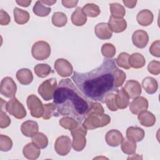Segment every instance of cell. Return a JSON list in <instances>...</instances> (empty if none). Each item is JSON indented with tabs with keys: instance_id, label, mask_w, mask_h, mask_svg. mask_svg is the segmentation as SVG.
I'll return each instance as SVG.
<instances>
[{
	"instance_id": "1",
	"label": "cell",
	"mask_w": 160,
	"mask_h": 160,
	"mask_svg": "<svg viewBox=\"0 0 160 160\" xmlns=\"http://www.w3.org/2000/svg\"><path fill=\"white\" fill-rule=\"evenodd\" d=\"M117 69L114 59L106 58L99 67L89 72L74 71L71 78L86 98L104 103L105 96L118 89L116 86Z\"/></svg>"
},
{
	"instance_id": "2",
	"label": "cell",
	"mask_w": 160,
	"mask_h": 160,
	"mask_svg": "<svg viewBox=\"0 0 160 160\" xmlns=\"http://www.w3.org/2000/svg\"><path fill=\"white\" fill-rule=\"evenodd\" d=\"M53 102L56 106L58 116H69L80 124L86 118L93 104L69 78L59 81L54 94Z\"/></svg>"
},
{
	"instance_id": "3",
	"label": "cell",
	"mask_w": 160,
	"mask_h": 160,
	"mask_svg": "<svg viewBox=\"0 0 160 160\" xmlns=\"http://www.w3.org/2000/svg\"><path fill=\"white\" fill-rule=\"evenodd\" d=\"M110 122L111 118L108 114L89 112L82 124L87 129H94L106 126Z\"/></svg>"
},
{
	"instance_id": "4",
	"label": "cell",
	"mask_w": 160,
	"mask_h": 160,
	"mask_svg": "<svg viewBox=\"0 0 160 160\" xmlns=\"http://www.w3.org/2000/svg\"><path fill=\"white\" fill-rule=\"evenodd\" d=\"M72 136V147L76 151H81L84 149L86 144V135L87 134V129L82 125H79L74 129L71 131Z\"/></svg>"
},
{
	"instance_id": "5",
	"label": "cell",
	"mask_w": 160,
	"mask_h": 160,
	"mask_svg": "<svg viewBox=\"0 0 160 160\" xmlns=\"http://www.w3.org/2000/svg\"><path fill=\"white\" fill-rule=\"evenodd\" d=\"M31 53L34 59L39 61L45 60L51 54L50 45L44 41H37L32 46Z\"/></svg>"
},
{
	"instance_id": "6",
	"label": "cell",
	"mask_w": 160,
	"mask_h": 160,
	"mask_svg": "<svg viewBox=\"0 0 160 160\" xmlns=\"http://www.w3.org/2000/svg\"><path fill=\"white\" fill-rule=\"evenodd\" d=\"M58 87L56 79L50 78L44 81L38 88V93L45 101L51 100Z\"/></svg>"
},
{
	"instance_id": "7",
	"label": "cell",
	"mask_w": 160,
	"mask_h": 160,
	"mask_svg": "<svg viewBox=\"0 0 160 160\" xmlns=\"http://www.w3.org/2000/svg\"><path fill=\"white\" fill-rule=\"evenodd\" d=\"M6 110L11 115H12L19 119L25 118L27 114L26 111L22 104L14 97L6 103Z\"/></svg>"
},
{
	"instance_id": "8",
	"label": "cell",
	"mask_w": 160,
	"mask_h": 160,
	"mask_svg": "<svg viewBox=\"0 0 160 160\" xmlns=\"http://www.w3.org/2000/svg\"><path fill=\"white\" fill-rule=\"evenodd\" d=\"M27 106L30 110L32 117L39 118L42 116L44 113V104L38 96L34 94L29 95L27 98Z\"/></svg>"
},
{
	"instance_id": "9",
	"label": "cell",
	"mask_w": 160,
	"mask_h": 160,
	"mask_svg": "<svg viewBox=\"0 0 160 160\" xmlns=\"http://www.w3.org/2000/svg\"><path fill=\"white\" fill-rule=\"evenodd\" d=\"M17 90V86L12 78L10 77L4 78L0 85V92L4 96L10 98H14Z\"/></svg>"
},
{
	"instance_id": "10",
	"label": "cell",
	"mask_w": 160,
	"mask_h": 160,
	"mask_svg": "<svg viewBox=\"0 0 160 160\" xmlns=\"http://www.w3.org/2000/svg\"><path fill=\"white\" fill-rule=\"evenodd\" d=\"M72 146L71 140L67 136H61L58 137L54 144L56 152L60 156H66L71 151Z\"/></svg>"
},
{
	"instance_id": "11",
	"label": "cell",
	"mask_w": 160,
	"mask_h": 160,
	"mask_svg": "<svg viewBox=\"0 0 160 160\" xmlns=\"http://www.w3.org/2000/svg\"><path fill=\"white\" fill-rule=\"evenodd\" d=\"M54 69L57 73L62 78L71 76L73 71L71 64L68 60L63 58L58 59L55 61Z\"/></svg>"
},
{
	"instance_id": "12",
	"label": "cell",
	"mask_w": 160,
	"mask_h": 160,
	"mask_svg": "<svg viewBox=\"0 0 160 160\" xmlns=\"http://www.w3.org/2000/svg\"><path fill=\"white\" fill-rule=\"evenodd\" d=\"M129 104V110L134 114H139L148 108V101L146 98L139 96L132 100Z\"/></svg>"
},
{
	"instance_id": "13",
	"label": "cell",
	"mask_w": 160,
	"mask_h": 160,
	"mask_svg": "<svg viewBox=\"0 0 160 160\" xmlns=\"http://www.w3.org/2000/svg\"><path fill=\"white\" fill-rule=\"evenodd\" d=\"M123 88L131 99H134L140 96L142 92L140 83L135 80L127 81Z\"/></svg>"
},
{
	"instance_id": "14",
	"label": "cell",
	"mask_w": 160,
	"mask_h": 160,
	"mask_svg": "<svg viewBox=\"0 0 160 160\" xmlns=\"http://www.w3.org/2000/svg\"><path fill=\"white\" fill-rule=\"evenodd\" d=\"M132 41L135 46L142 49L145 48L148 44L149 36L145 31L138 29L133 32L132 35Z\"/></svg>"
},
{
	"instance_id": "15",
	"label": "cell",
	"mask_w": 160,
	"mask_h": 160,
	"mask_svg": "<svg viewBox=\"0 0 160 160\" xmlns=\"http://www.w3.org/2000/svg\"><path fill=\"white\" fill-rule=\"evenodd\" d=\"M124 139L122 133L117 129H111L109 131L106 136L105 140L107 144L111 147H117L121 144Z\"/></svg>"
},
{
	"instance_id": "16",
	"label": "cell",
	"mask_w": 160,
	"mask_h": 160,
	"mask_svg": "<svg viewBox=\"0 0 160 160\" xmlns=\"http://www.w3.org/2000/svg\"><path fill=\"white\" fill-rule=\"evenodd\" d=\"M39 126L37 122L28 120L24 121L21 126V131L22 134L26 137H32L38 132Z\"/></svg>"
},
{
	"instance_id": "17",
	"label": "cell",
	"mask_w": 160,
	"mask_h": 160,
	"mask_svg": "<svg viewBox=\"0 0 160 160\" xmlns=\"http://www.w3.org/2000/svg\"><path fill=\"white\" fill-rule=\"evenodd\" d=\"M96 36L100 39H109L112 36V31L106 22H100L94 28Z\"/></svg>"
},
{
	"instance_id": "18",
	"label": "cell",
	"mask_w": 160,
	"mask_h": 160,
	"mask_svg": "<svg viewBox=\"0 0 160 160\" xmlns=\"http://www.w3.org/2000/svg\"><path fill=\"white\" fill-rule=\"evenodd\" d=\"M108 25L111 30L116 33L123 32L127 28V22L123 18H118L110 16Z\"/></svg>"
},
{
	"instance_id": "19",
	"label": "cell",
	"mask_w": 160,
	"mask_h": 160,
	"mask_svg": "<svg viewBox=\"0 0 160 160\" xmlns=\"http://www.w3.org/2000/svg\"><path fill=\"white\" fill-rule=\"evenodd\" d=\"M116 94V104L118 109L126 108L129 104V97L123 88L117 90Z\"/></svg>"
},
{
	"instance_id": "20",
	"label": "cell",
	"mask_w": 160,
	"mask_h": 160,
	"mask_svg": "<svg viewBox=\"0 0 160 160\" xmlns=\"http://www.w3.org/2000/svg\"><path fill=\"white\" fill-rule=\"evenodd\" d=\"M144 131L139 127L130 126L126 130V138L134 141H141L144 138Z\"/></svg>"
},
{
	"instance_id": "21",
	"label": "cell",
	"mask_w": 160,
	"mask_h": 160,
	"mask_svg": "<svg viewBox=\"0 0 160 160\" xmlns=\"http://www.w3.org/2000/svg\"><path fill=\"white\" fill-rule=\"evenodd\" d=\"M22 152L25 158L28 159L34 160L39 158L41 150L40 148H38L32 142H29L24 147Z\"/></svg>"
},
{
	"instance_id": "22",
	"label": "cell",
	"mask_w": 160,
	"mask_h": 160,
	"mask_svg": "<svg viewBox=\"0 0 160 160\" xmlns=\"http://www.w3.org/2000/svg\"><path fill=\"white\" fill-rule=\"evenodd\" d=\"M153 14L150 10L143 9L140 11L136 16V19L138 22L141 26H148L150 25L153 21Z\"/></svg>"
},
{
	"instance_id": "23",
	"label": "cell",
	"mask_w": 160,
	"mask_h": 160,
	"mask_svg": "<svg viewBox=\"0 0 160 160\" xmlns=\"http://www.w3.org/2000/svg\"><path fill=\"white\" fill-rule=\"evenodd\" d=\"M16 78L20 84L29 85L33 80V75L29 69L22 68L17 71Z\"/></svg>"
},
{
	"instance_id": "24",
	"label": "cell",
	"mask_w": 160,
	"mask_h": 160,
	"mask_svg": "<svg viewBox=\"0 0 160 160\" xmlns=\"http://www.w3.org/2000/svg\"><path fill=\"white\" fill-rule=\"evenodd\" d=\"M138 118L140 124L145 127H151L156 122L154 115L148 111H144L139 113Z\"/></svg>"
},
{
	"instance_id": "25",
	"label": "cell",
	"mask_w": 160,
	"mask_h": 160,
	"mask_svg": "<svg viewBox=\"0 0 160 160\" xmlns=\"http://www.w3.org/2000/svg\"><path fill=\"white\" fill-rule=\"evenodd\" d=\"M72 24L76 26H83L87 21V16L83 12L81 7H77L71 17Z\"/></svg>"
},
{
	"instance_id": "26",
	"label": "cell",
	"mask_w": 160,
	"mask_h": 160,
	"mask_svg": "<svg viewBox=\"0 0 160 160\" xmlns=\"http://www.w3.org/2000/svg\"><path fill=\"white\" fill-rule=\"evenodd\" d=\"M142 86L149 94H154L158 88L157 81L152 77H146L142 81Z\"/></svg>"
},
{
	"instance_id": "27",
	"label": "cell",
	"mask_w": 160,
	"mask_h": 160,
	"mask_svg": "<svg viewBox=\"0 0 160 160\" xmlns=\"http://www.w3.org/2000/svg\"><path fill=\"white\" fill-rule=\"evenodd\" d=\"M146 63V60L144 57L139 52L132 53L129 56V64L131 68L135 69H139L142 68Z\"/></svg>"
},
{
	"instance_id": "28",
	"label": "cell",
	"mask_w": 160,
	"mask_h": 160,
	"mask_svg": "<svg viewBox=\"0 0 160 160\" xmlns=\"http://www.w3.org/2000/svg\"><path fill=\"white\" fill-rule=\"evenodd\" d=\"M15 22L18 24H24L29 20V14L28 11L19 8H15L13 10Z\"/></svg>"
},
{
	"instance_id": "29",
	"label": "cell",
	"mask_w": 160,
	"mask_h": 160,
	"mask_svg": "<svg viewBox=\"0 0 160 160\" xmlns=\"http://www.w3.org/2000/svg\"><path fill=\"white\" fill-rule=\"evenodd\" d=\"M121 148L124 153L128 155H131L134 154L136 152V144L135 141L126 138L122 140Z\"/></svg>"
},
{
	"instance_id": "30",
	"label": "cell",
	"mask_w": 160,
	"mask_h": 160,
	"mask_svg": "<svg viewBox=\"0 0 160 160\" xmlns=\"http://www.w3.org/2000/svg\"><path fill=\"white\" fill-rule=\"evenodd\" d=\"M32 11L36 16L39 17H45L48 16L51 12V9L49 7L45 6L41 1H38L34 5Z\"/></svg>"
},
{
	"instance_id": "31",
	"label": "cell",
	"mask_w": 160,
	"mask_h": 160,
	"mask_svg": "<svg viewBox=\"0 0 160 160\" xmlns=\"http://www.w3.org/2000/svg\"><path fill=\"white\" fill-rule=\"evenodd\" d=\"M82 10L86 16L91 18L97 17L101 12L99 7L93 3H88L85 4L82 8Z\"/></svg>"
},
{
	"instance_id": "32",
	"label": "cell",
	"mask_w": 160,
	"mask_h": 160,
	"mask_svg": "<svg viewBox=\"0 0 160 160\" xmlns=\"http://www.w3.org/2000/svg\"><path fill=\"white\" fill-rule=\"evenodd\" d=\"M32 142L40 149H44L48 145V139L44 134L38 132L32 137Z\"/></svg>"
},
{
	"instance_id": "33",
	"label": "cell",
	"mask_w": 160,
	"mask_h": 160,
	"mask_svg": "<svg viewBox=\"0 0 160 160\" xmlns=\"http://www.w3.org/2000/svg\"><path fill=\"white\" fill-rule=\"evenodd\" d=\"M34 71L37 76L43 78L51 73V68L48 64H38L34 66Z\"/></svg>"
},
{
	"instance_id": "34",
	"label": "cell",
	"mask_w": 160,
	"mask_h": 160,
	"mask_svg": "<svg viewBox=\"0 0 160 160\" xmlns=\"http://www.w3.org/2000/svg\"><path fill=\"white\" fill-rule=\"evenodd\" d=\"M68 22L66 15L62 12H56L52 16V23L56 27L64 26Z\"/></svg>"
},
{
	"instance_id": "35",
	"label": "cell",
	"mask_w": 160,
	"mask_h": 160,
	"mask_svg": "<svg viewBox=\"0 0 160 160\" xmlns=\"http://www.w3.org/2000/svg\"><path fill=\"white\" fill-rule=\"evenodd\" d=\"M59 123L61 126L69 131L75 129L80 124L76 120L69 116H65L60 119Z\"/></svg>"
},
{
	"instance_id": "36",
	"label": "cell",
	"mask_w": 160,
	"mask_h": 160,
	"mask_svg": "<svg viewBox=\"0 0 160 160\" xmlns=\"http://www.w3.org/2000/svg\"><path fill=\"white\" fill-rule=\"evenodd\" d=\"M111 16L118 18H122L126 14L125 8L119 3H111L109 4Z\"/></svg>"
},
{
	"instance_id": "37",
	"label": "cell",
	"mask_w": 160,
	"mask_h": 160,
	"mask_svg": "<svg viewBox=\"0 0 160 160\" xmlns=\"http://www.w3.org/2000/svg\"><path fill=\"white\" fill-rule=\"evenodd\" d=\"M52 116L58 117L56 106L54 103H48L44 104V113L42 118L45 120L49 119Z\"/></svg>"
},
{
	"instance_id": "38",
	"label": "cell",
	"mask_w": 160,
	"mask_h": 160,
	"mask_svg": "<svg viewBox=\"0 0 160 160\" xmlns=\"http://www.w3.org/2000/svg\"><path fill=\"white\" fill-rule=\"evenodd\" d=\"M129 54L127 52H122L120 53L116 59L114 61L116 62V64L121 68H122L125 69H129L131 66L129 64Z\"/></svg>"
},
{
	"instance_id": "39",
	"label": "cell",
	"mask_w": 160,
	"mask_h": 160,
	"mask_svg": "<svg viewBox=\"0 0 160 160\" xmlns=\"http://www.w3.org/2000/svg\"><path fill=\"white\" fill-rule=\"evenodd\" d=\"M101 53L105 58L111 59L116 54V48L111 43H105L101 47Z\"/></svg>"
},
{
	"instance_id": "40",
	"label": "cell",
	"mask_w": 160,
	"mask_h": 160,
	"mask_svg": "<svg viewBox=\"0 0 160 160\" xmlns=\"http://www.w3.org/2000/svg\"><path fill=\"white\" fill-rule=\"evenodd\" d=\"M12 147V141L11 139L3 134L0 135V150L3 152L9 151Z\"/></svg>"
},
{
	"instance_id": "41",
	"label": "cell",
	"mask_w": 160,
	"mask_h": 160,
	"mask_svg": "<svg viewBox=\"0 0 160 160\" xmlns=\"http://www.w3.org/2000/svg\"><path fill=\"white\" fill-rule=\"evenodd\" d=\"M116 94L112 92L108 93L104 98V103H106L108 109L111 111H116L118 108L116 104Z\"/></svg>"
},
{
	"instance_id": "42",
	"label": "cell",
	"mask_w": 160,
	"mask_h": 160,
	"mask_svg": "<svg viewBox=\"0 0 160 160\" xmlns=\"http://www.w3.org/2000/svg\"><path fill=\"white\" fill-rule=\"evenodd\" d=\"M148 71L154 75H158L160 73V62L155 60L151 61L148 66Z\"/></svg>"
},
{
	"instance_id": "43",
	"label": "cell",
	"mask_w": 160,
	"mask_h": 160,
	"mask_svg": "<svg viewBox=\"0 0 160 160\" xmlns=\"http://www.w3.org/2000/svg\"><path fill=\"white\" fill-rule=\"evenodd\" d=\"M126 78V75L125 72L121 69L118 68L116 70V86L118 88L123 84Z\"/></svg>"
},
{
	"instance_id": "44",
	"label": "cell",
	"mask_w": 160,
	"mask_h": 160,
	"mask_svg": "<svg viewBox=\"0 0 160 160\" xmlns=\"http://www.w3.org/2000/svg\"><path fill=\"white\" fill-rule=\"evenodd\" d=\"M11 124V119L6 114L5 112L3 111L2 109L0 111V128H6L8 127Z\"/></svg>"
},
{
	"instance_id": "45",
	"label": "cell",
	"mask_w": 160,
	"mask_h": 160,
	"mask_svg": "<svg viewBox=\"0 0 160 160\" xmlns=\"http://www.w3.org/2000/svg\"><path fill=\"white\" fill-rule=\"evenodd\" d=\"M160 41L157 40L154 41L149 48V52L154 56L159 58L160 57V49H159Z\"/></svg>"
},
{
	"instance_id": "46",
	"label": "cell",
	"mask_w": 160,
	"mask_h": 160,
	"mask_svg": "<svg viewBox=\"0 0 160 160\" xmlns=\"http://www.w3.org/2000/svg\"><path fill=\"white\" fill-rule=\"evenodd\" d=\"M11 21V18L8 13L3 9L0 11V24L2 26L8 25Z\"/></svg>"
},
{
	"instance_id": "47",
	"label": "cell",
	"mask_w": 160,
	"mask_h": 160,
	"mask_svg": "<svg viewBox=\"0 0 160 160\" xmlns=\"http://www.w3.org/2000/svg\"><path fill=\"white\" fill-rule=\"evenodd\" d=\"M62 5L67 8H72L75 7L78 2V1H72V0H62L61 1Z\"/></svg>"
},
{
	"instance_id": "48",
	"label": "cell",
	"mask_w": 160,
	"mask_h": 160,
	"mask_svg": "<svg viewBox=\"0 0 160 160\" xmlns=\"http://www.w3.org/2000/svg\"><path fill=\"white\" fill-rule=\"evenodd\" d=\"M122 2L128 8H133L136 6L137 3V1H128V0H123Z\"/></svg>"
},
{
	"instance_id": "49",
	"label": "cell",
	"mask_w": 160,
	"mask_h": 160,
	"mask_svg": "<svg viewBox=\"0 0 160 160\" xmlns=\"http://www.w3.org/2000/svg\"><path fill=\"white\" fill-rule=\"evenodd\" d=\"M16 3L22 7H28L31 3V1H16Z\"/></svg>"
},
{
	"instance_id": "50",
	"label": "cell",
	"mask_w": 160,
	"mask_h": 160,
	"mask_svg": "<svg viewBox=\"0 0 160 160\" xmlns=\"http://www.w3.org/2000/svg\"><path fill=\"white\" fill-rule=\"evenodd\" d=\"M41 2L44 4H46L48 6H51L53 5L54 4H55L56 2V1H49V0H42L41 1Z\"/></svg>"
},
{
	"instance_id": "51",
	"label": "cell",
	"mask_w": 160,
	"mask_h": 160,
	"mask_svg": "<svg viewBox=\"0 0 160 160\" xmlns=\"http://www.w3.org/2000/svg\"><path fill=\"white\" fill-rule=\"evenodd\" d=\"M142 159V156H139V154H134L133 155L132 157H128V159Z\"/></svg>"
}]
</instances>
